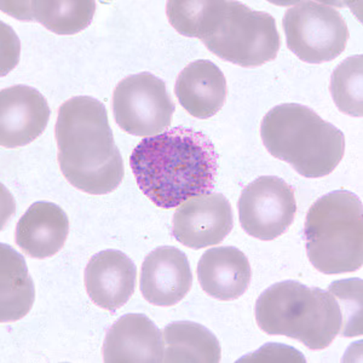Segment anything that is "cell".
<instances>
[{
	"label": "cell",
	"mask_w": 363,
	"mask_h": 363,
	"mask_svg": "<svg viewBox=\"0 0 363 363\" xmlns=\"http://www.w3.org/2000/svg\"><path fill=\"white\" fill-rule=\"evenodd\" d=\"M130 166L143 194L169 210L215 189L218 154L205 133L177 126L143 138L133 149Z\"/></svg>",
	"instance_id": "1"
},
{
	"label": "cell",
	"mask_w": 363,
	"mask_h": 363,
	"mask_svg": "<svg viewBox=\"0 0 363 363\" xmlns=\"http://www.w3.org/2000/svg\"><path fill=\"white\" fill-rule=\"evenodd\" d=\"M166 15L178 33L199 38L217 57L236 66H263L280 50L275 18L239 1H167Z\"/></svg>",
	"instance_id": "2"
},
{
	"label": "cell",
	"mask_w": 363,
	"mask_h": 363,
	"mask_svg": "<svg viewBox=\"0 0 363 363\" xmlns=\"http://www.w3.org/2000/svg\"><path fill=\"white\" fill-rule=\"evenodd\" d=\"M57 160L67 181L87 194L112 193L124 179V161L104 104L89 96L68 99L55 126Z\"/></svg>",
	"instance_id": "3"
},
{
	"label": "cell",
	"mask_w": 363,
	"mask_h": 363,
	"mask_svg": "<svg viewBox=\"0 0 363 363\" xmlns=\"http://www.w3.org/2000/svg\"><path fill=\"white\" fill-rule=\"evenodd\" d=\"M263 145L306 178L332 174L345 153V137L313 109L297 104L272 108L260 124Z\"/></svg>",
	"instance_id": "4"
},
{
	"label": "cell",
	"mask_w": 363,
	"mask_h": 363,
	"mask_svg": "<svg viewBox=\"0 0 363 363\" xmlns=\"http://www.w3.org/2000/svg\"><path fill=\"white\" fill-rule=\"evenodd\" d=\"M255 315L267 335L296 339L310 350L330 347L342 327L337 298L298 281H282L265 289L257 299Z\"/></svg>",
	"instance_id": "5"
},
{
	"label": "cell",
	"mask_w": 363,
	"mask_h": 363,
	"mask_svg": "<svg viewBox=\"0 0 363 363\" xmlns=\"http://www.w3.org/2000/svg\"><path fill=\"white\" fill-rule=\"evenodd\" d=\"M310 263L327 275L354 272L363 263L362 203L335 190L315 201L304 225Z\"/></svg>",
	"instance_id": "6"
},
{
	"label": "cell",
	"mask_w": 363,
	"mask_h": 363,
	"mask_svg": "<svg viewBox=\"0 0 363 363\" xmlns=\"http://www.w3.org/2000/svg\"><path fill=\"white\" fill-rule=\"evenodd\" d=\"M289 49L303 62H330L347 49L350 37L338 10L320 1H299L282 20Z\"/></svg>",
	"instance_id": "7"
},
{
	"label": "cell",
	"mask_w": 363,
	"mask_h": 363,
	"mask_svg": "<svg viewBox=\"0 0 363 363\" xmlns=\"http://www.w3.org/2000/svg\"><path fill=\"white\" fill-rule=\"evenodd\" d=\"M176 111L166 84L148 72L128 75L113 94L116 124L125 133L138 137L157 136L172 123Z\"/></svg>",
	"instance_id": "8"
},
{
	"label": "cell",
	"mask_w": 363,
	"mask_h": 363,
	"mask_svg": "<svg viewBox=\"0 0 363 363\" xmlns=\"http://www.w3.org/2000/svg\"><path fill=\"white\" fill-rule=\"evenodd\" d=\"M238 208L240 224L248 235L272 241L294 223L297 201L287 182L277 176H262L245 186Z\"/></svg>",
	"instance_id": "9"
},
{
	"label": "cell",
	"mask_w": 363,
	"mask_h": 363,
	"mask_svg": "<svg viewBox=\"0 0 363 363\" xmlns=\"http://www.w3.org/2000/svg\"><path fill=\"white\" fill-rule=\"evenodd\" d=\"M234 228L230 203L218 193L198 195L178 206L172 219V234L191 250L218 245Z\"/></svg>",
	"instance_id": "10"
},
{
	"label": "cell",
	"mask_w": 363,
	"mask_h": 363,
	"mask_svg": "<svg viewBox=\"0 0 363 363\" xmlns=\"http://www.w3.org/2000/svg\"><path fill=\"white\" fill-rule=\"evenodd\" d=\"M51 111L45 97L33 87L13 85L0 92V143L18 148L45 131Z\"/></svg>",
	"instance_id": "11"
},
{
	"label": "cell",
	"mask_w": 363,
	"mask_h": 363,
	"mask_svg": "<svg viewBox=\"0 0 363 363\" xmlns=\"http://www.w3.org/2000/svg\"><path fill=\"white\" fill-rule=\"evenodd\" d=\"M193 285V274L184 252L162 246L145 257L140 270V289L145 301L169 308L186 298Z\"/></svg>",
	"instance_id": "12"
},
{
	"label": "cell",
	"mask_w": 363,
	"mask_h": 363,
	"mask_svg": "<svg viewBox=\"0 0 363 363\" xmlns=\"http://www.w3.org/2000/svg\"><path fill=\"white\" fill-rule=\"evenodd\" d=\"M136 280V264L118 250L96 253L85 268L87 296L96 306L108 311H116L130 301Z\"/></svg>",
	"instance_id": "13"
},
{
	"label": "cell",
	"mask_w": 363,
	"mask_h": 363,
	"mask_svg": "<svg viewBox=\"0 0 363 363\" xmlns=\"http://www.w3.org/2000/svg\"><path fill=\"white\" fill-rule=\"evenodd\" d=\"M164 355L165 342L160 330L143 314L120 318L104 339V362L160 363Z\"/></svg>",
	"instance_id": "14"
},
{
	"label": "cell",
	"mask_w": 363,
	"mask_h": 363,
	"mask_svg": "<svg viewBox=\"0 0 363 363\" xmlns=\"http://www.w3.org/2000/svg\"><path fill=\"white\" fill-rule=\"evenodd\" d=\"M69 234V219L56 203L37 201L17 223L15 241L27 256L46 259L62 250Z\"/></svg>",
	"instance_id": "15"
},
{
	"label": "cell",
	"mask_w": 363,
	"mask_h": 363,
	"mask_svg": "<svg viewBox=\"0 0 363 363\" xmlns=\"http://www.w3.org/2000/svg\"><path fill=\"white\" fill-rule=\"evenodd\" d=\"M174 95L190 116L208 119L216 116L227 101V79L216 63L198 60L178 75Z\"/></svg>",
	"instance_id": "16"
},
{
	"label": "cell",
	"mask_w": 363,
	"mask_h": 363,
	"mask_svg": "<svg viewBox=\"0 0 363 363\" xmlns=\"http://www.w3.org/2000/svg\"><path fill=\"white\" fill-rule=\"evenodd\" d=\"M196 272L201 289L218 301H235L251 284L250 260L233 246L207 250L199 260Z\"/></svg>",
	"instance_id": "17"
},
{
	"label": "cell",
	"mask_w": 363,
	"mask_h": 363,
	"mask_svg": "<svg viewBox=\"0 0 363 363\" xmlns=\"http://www.w3.org/2000/svg\"><path fill=\"white\" fill-rule=\"evenodd\" d=\"M1 10L21 21H37L58 35H73L90 26L95 1H1Z\"/></svg>",
	"instance_id": "18"
},
{
	"label": "cell",
	"mask_w": 363,
	"mask_h": 363,
	"mask_svg": "<svg viewBox=\"0 0 363 363\" xmlns=\"http://www.w3.org/2000/svg\"><path fill=\"white\" fill-rule=\"evenodd\" d=\"M0 321L21 320L33 306L35 289L25 258L5 244L0 246Z\"/></svg>",
	"instance_id": "19"
},
{
	"label": "cell",
	"mask_w": 363,
	"mask_h": 363,
	"mask_svg": "<svg viewBox=\"0 0 363 363\" xmlns=\"http://www.w3.org/2000/svg\"><path fill=\"white\" fill-rule=\"evenodd\" d=\"M166 363H218L222 357L216 335L200 323L176 321L165 327Z\"/></svg>",
	"instance_id": "20"
},
{
	"label": "cell",
	"mask_w": 363,
	"mask_h": 363,
	"mask_svg": "<svg viewBox=\"0 0 363 363\" xmlns=\"http://www.w3.org/2000/svg\"><path fill=\"white\" fill-rule=\"evenodd\" d=\"M363 56L344 60L330 77V91L340 112L350 116H363Z\"/></svg>",
	"instance_id": "21"
},
{
	"label": "cell",
	"mask_w": 363,
	"mask_h": 363,
	"mask_svg": "<svg viewBox=\"0 0 363 363\" xmlns=\"http://www.w3.org/2000/svg\"><path fill=\"white\" fill-rule=\"evenodd\" d=\"M363 282L361 279L335 281L328 291L333 294L342 310V337H359L363 333L362 297Z\"/></svg>",
	"instance_id": "22"
},
{
	"label": "cell",
	"mask_w": 363,
	"mask_h": 363,
	"mask_svg": "<svg viewBox=\"0 0 363 363\" xmlns=\"http://www.w3.org/2000/svg\"><path fill=\"white\" fill-rule=\"evenodd\" d=\"M282 355L289 357L291 362H306L304 356L299 351L296 350L294 347H286L284 344H267L264 347H262L260 350L257 351L251 356L248 355L245 359H239V362H246V361H251V362H258L262 357L265 356H272L269 357L267 361H279L277 357L272 359L274 356Z\"/></svg>",
	"instance_id": "23"
}]
</instances>
